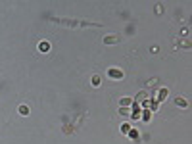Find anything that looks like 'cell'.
I'll return each instance as SVG.
<instances>
[{
    "mask_svg": "<svg viewBox=\"0 0 192 144\" xmlns=\"http://www.w3.org/2000/svg\"><path fill=\"white\" fill-rule=\"evenodd\" d=\"M108 77L113 79V81H117V79H123V71L117 69V67H111V69H108Z\"/></svg>",
    "mask_w": 192,
    "mask_h": 144,
    "instance_id": "6da1fadb",
    "label": "cell"
},
{
    "mask_svg": "<svg viewBox=\"0 0 192 144\" xmlns=\"http://www.w3.org/2000/svg\"><path fill=\"white\" fill-rule=\"evenodd\" d=\"M37 50H39V52H42V54L50 52V42H48V40H40L39 44H37Z\"/></svg>",
    "mask_w": 192,
    "mask_h": 144,
    "instance_id": "7a4b0ae2",
    "label": "cell"
},
{
    "mask_svg": "<svg viewBox=\"0 0 192 144\" xmlns=\"http://www.w3.org/2000/svg\"><path fill=\"white\" fill-rule=\"evenodd\" d=\"M148 98H150V94H148V92H146V90H140V92H138V94H137V98H134V100H133V102H137V104H140V102H144V100H148Z\"/></svg>",
    "mask_w": 192,
    "mask_h": 144,
    "instance_id": "3957f363",
    "label": "cell"
},
{
    "mask_svg": "<svg viewBox=\"0 0 192 144\" xmlns=\"http://www.w3.org/2000/svg\"><path fill=\"white\" fill-rule=\"evenodd\" d=\"M117 42H119L117 35H108V37H104V44H117Z\"/></svg>",
    "mask_w": 192,
    "mask_h": 144,
    "instance_id": "277c9868",
    "label": "cell"
},
{
    "mask_svg": "<svg viewBox=\"0 0 192 144\" xmlns=\"http://www.w3.org/2000/svg\"><path fill=\"white\" fill-rule=\"evenodd\" d=\"M175 106H179V108H188V100L183 98V96H177V98H175Z\"/></svg>",
    "mask_w": 192,
    "mask_h": 144,
    "instance_id": "5b68a950",
    "label": "cell"
},
{
    "mask_svg": "<svg viewBox=\"0 0 192 144\" xmlns=\"http://www.w3.org/2000/svg\"><path fill=\"white\" fill-rule=\"evenodd\" d=\"M167 94H169L167 89H160V90H158V102H163V100L167 98Z\"/></svg>",
    "mask_w": 192,
    "mask_h": 144,
    "instance_id": "8992f818",
    "label": "cell"
},
{
    "mask_svg": "<svg viewBox=\"0 0 192 144\" xmlns=\"http://www.w3.org/2000/svg\"><path fill=\"white\" fill-rule=\"evenodd\" d=\"M133 104V98H121L119 100V108H129Z\"/></svg>",
    "mask_w": 192,
    "mask_h": 144,
    "instance_id": "52a82bcc",
    "label": "cell"
},
{
    "mask_svg": "<svg viewBox=\"0 0 192 144\" xmlns=\"http://www.w3.org/2000/svg\"><path fill=\"white\" fill-rule=\"evenodd\" d=\"M17 110H19V113H21V115H29V113H31V110H29V106H27V104H21V106L17 108Z\"/></svg>",
    "mask_w": 192,
    "mask_h": 144,
    "instance_id": "ba28073f",
    "label": "cell"
},
{
    "mask_svg": "<svg viewBox=\"0 0 192 144\" xmlns=\"http://www.w3.org/2000/svg\"><path fill=\"white\" fill-rule=\"evenodd\" d=\"M142 113V119H144V121H150L152 119V112L150 110H144V112H140Z\"/></svg>",
    "mask_w": 192,
    "mask_h": 144,
    "instance_id": "9c48e42d",
    "label": "cell"
},
{
    "mask_svg": "<svg viewBox=\"0 0 192 144\" xmlns=\"http://www.w3.org/2000/svg\"><path fill=\"white\" fill-rule=\"evenodd\" d=\"M100 83H102V77H100V75H94V77H92V86H100Z\"/></svg>",
    "mask_w": 192,
    "mask_h": 144,
    "instance_id": "30bf717a",
    "label": "cell"
},
{
    "mask_svg": "<svg viewBox=\"0 0 192 144\" xmlns=\"http://www.w3.org/2000/svg\"><path fill=\"white\" fill-rule=\"evenodd\" d=\"M129 136L137 140V138H138V131H137V129H131V131H129Z\"/></svg>",
    "mask_w": 192,
    "mask_h": 144,
    "instance_id": "8fae6325",
    "label": "cell"
},
{
    "mask_svg": "<svg viewBox=\"0 0 192 144\" xmlns=\"http://www.w3.org/2000/svg\"><path fill=\"white\" fill-rule=\"evenodd\" d=\"M119 113L121 115H131V110L129 108H119Z\"/></svg>",
    "mask_w": 192,
    "mask_h": 144,
    "instance_id": "7c38bea8",
    "label": "cell"
},
{
    "mask_svg": "<svg viewBox=\"0 0 192 144\" xmlns=\"http://www.w3.org/2000/svg\"><path fill=\"white\" fill-rule=\"evenodd\" d=\"M121 131H123V133H129V131H131V123H123Z\"/></svg>",
    "mask_w": 192,
    "mask_h": 144,
    "instance_id": "4fadbf2b",
    "label": "cell"
},
{
    "mask_svg": "<svg viewBox=\"0 0 192 144\" xmlns=\"http://www.w3.org/2000/svg\"><path fill=\"white\" fill-rule=\"evenodd\" d=\"M148 86H152V89L158 86V79H150V81H148Z\"/></svg>",
    "mask_w": 192,
    "mask_h": 144,
    "instance_id": "5bb4252c",
    "label": "cell"
}]
</instances>
